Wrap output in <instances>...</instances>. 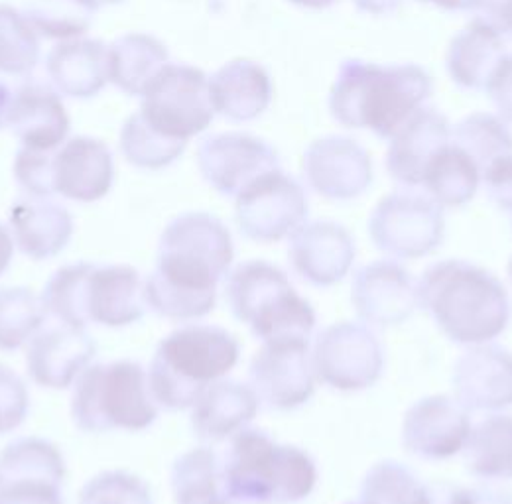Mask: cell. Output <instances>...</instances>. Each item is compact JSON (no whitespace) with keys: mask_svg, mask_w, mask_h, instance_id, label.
Here are the masks:
<instances>
[{"mask_svg":"<svg viewBox=\"0 0 512 504\" xmlns=\"http://www.w3.org/2000/svg\"><path fill=\"white\" fill-rule=\"evenodd\" d=\"M138 113L162 136L188 142L215 115L207 75L193 65L166 63L146 87Z\"/></svg>","mask_w":512,"mask_h":504,"instance_id":"9c48e42d","label":"cell"},{"mask_svg":"<svg viewBox=\"0 0 512 504\" xmlns=\"http://www.w3.org/2000/svg\"><path fill=\"white\" fill-rule=\"evenodd\" d=\"M223 495L235 504H292L316 485V467L298 447L278 445L260 430H241L219 463Z\"/></svg>","mask_w":512,"mask_h":504,"instance_id":"277c9868","label":"cell"},{"mask_svg":"<svg viewBox=\"0 0 512 504\" xmlns=\"http://www.w3.org/2000/svg\"><path fill=\"white\" fill-rule=\"evenodd\" d=\"M424 487L396 463L377 465L363 489V504H420Z\"/></svg>","mask_w":512,"mask_h":504,"instance_id":"d590c367","label":"cell"},{"mask_svg":"<svg viewBox=\"0 0 512 504\" xmlns=\"http://www.w3.org/2000/svg\"><path fill=\"white\" fill-rule=\"evenodd\" d=\"M119 2H123V0H95L97 6H103V4H119Z\"/></svg>","mask_w":512,"mask_h":504,"instance_id":"7dc6e473","label":"cell"},{"mask_svg":"<svg viewBox=\"0 0 512 504\" xmlns=\"http://www.w3.org/2000/svg\"><path fill=\"white\" fill-rule=\"evenodd\" d=\"M237 223L245 237L272 243L292 233L306 217V195L280 170L260 176L237 195Z\"/></svg>","mask_w":512,"mask_h":504,"instance_id":"8fae6325","label":"cell"},{"mask_svg":"<svg viewBox=\"0 0 512 504\" xmlns=\"http://www.w3.org/2000/svg\"><path fill=\"white\" fill-rule=\"evenodd\" d=\"M404 229L392 249L406 252V243H414V252H426L436 247L442 233V215L438 207L420 195H390L379 205L373 217V233L383 231L377 241L384 247L394 235Z\"/></svg>","mask_w":512,"mask_h":504,"instance_id":"cb8c5ba5","label":"cell"},{"mask_svg":"<svg viewBox=\"0 0 512 504\" xmlns=\"http://www.w3.org/2000/svg\"><path fill=\"white\" fill-rule=\"evenodd\" d=\"M46 71L58 93L91 99L109 83V46L101 40H67L52 48Z\"/></svg>","mask_w":512,"mask_h":504,"instance_id":"d6986e66","label":"cell"},{"mask_svg":"<svg viewBox=\"0 0 512 504\" xmlns=\"http://www.w3.org/2000/svg\"><path fill=\"white\" fill-rule=\"evenodd\" d=\"M219 461L209 447H195L180 455L170 473L176 504H229L219 493Z\"/></svg>","mask_w":512,"mask_h":504,"instance_id":"f1b7e54d","label":"cell"},{"mask_svg":"<svg viewBox=\"0 0 512 504\" xmlns=\"http://www.w3.org/2000/svg\"><path fill=\"white\" fill-rule=\"evenodd\" d=\"M10 101H12V91H10V87H8L4 81H0V128L6 125Z\"/></svg>","mask_w":512,"mask_h":504,"instance_id":"ee69618b","label":"cell"},{"mask_svg":"<svg viewBox=\"0 0 512 504\" xmlns=\"http://www.w3.org/2000/svg\"><path fill=\"white\" fill-rule=\"evenodd\" d=\"M168 63L166 46L150 34H125L109 46V81L128 97H142Z\"/></svg>","mask_w":512,"mask_h":504,"instance_id":"484cf974","label":"cell"},{"mask_svg":"<svg viewBox=\"0 0 512 504\" xmlns=\"http://www.w3.org/2000/svg\"><path fill=\"white\" fill-rule=\"evenodd\" d=\"M465 455L473 473L481 477H511L512 420L489 418L465 440Z\"/></svg>","mask_w":512,"mask_h":504,"instance_id":"4dcf8cb0","label":"cell"},{"mask_svg":"<svg viewBox=\"0 0 512 504\" xmlns=\"http://www.w3.org/2000/svg\"><path fill=\"white\" fill-rule=\"evenodd\" d=\"M451 136L477 162L483 180L512 156V136L507 126L491 115H471L455 126Z\"/></svg>","mask_w":512,"mask_h":504,"instance_id":"f546056e","label":"cell"},{"mask_svg":"<svg viewBox=\"0 0 512 504\" xmlns=\"http://www.w3.org/2000/svg\"><path fill=\"white\" fill-rule=\"evenodd\" d=\"M329 256H339L343 260H349L351 256L349 239L341 231V227L329 223H314L294 233L290 245V262L306 280H312L316 284H329L341 278L345 270L329 260Z\"/></svg>","mask_w":512,"mask_h":504,"instance_id":"4316f807","label":"cell"},{"mask_svg":"<svg viewBox=\"0 0 512 504\" xmlns=\"http://www.w3.org/2000/svg\"><path fill=\"white\" fill-rule=\"evenodd\" d=\"M192 426L201 441H223L243 430L258 412V396L251 386L233 380L209 384L192 406Z\"/></svg>","mask_w":512,"mask_h":504,"instance_id":"ffe728a7","label":"cell"},{"mask_svg":"<svg viewBox=\"0 0 512 504\" xmlns=\"http://www.w3.org/2000/svg\"><path fill=\"white\" fill-rule=\"evenodd\" d=\"M489 93H491L493 103L499 109V113L512 121V56L501 67Z\"/></svg>","mask_w":512,"mask_h":504,"instance_id":"ab89813d","label":"cell"},{"mask_svg":"<svg viewBox=\"0 0 512 504\" xmlns=\"http://www.w3.org/2000/svg\"><path fill=\"white\" fill-rule=\"evenodd\" d=\"M115 182V160L109 146L91 136H73L52 154V189L65 199L93 203Z\"/></svg>","mask_w":512,"mask_h":504,"instance_id":"9a60e30c","label":"cell"},{"mask_svg":"<svg viewBox=\"0 0 512 504\" xmlns=\"http://www.w3.org/2000/svg\"><path fill=\"white\" fill-rule=\"evenodd\" d=\"M64 477V455L52 441H10L0 453V504H64Z\"/></svg>","mask_w":512,"mask_h":504,"instance_id":"30bf717a","label":"cell"},{"mask_svg":"<svg viewBox=\"0 0 512 504\" xmlns=\"http://www.w3.org/2000/svg\"><path fill=\"white\" fill-rule=\"evenodd\" d=\"M422 296L449 337L461 343L487 341L499 335L509 317L501 284L491 274L459 262L428 270Z\"/></svg>","mask_w":512,"mask_h":504,"instance_id":"52a82bcc","label":"cell"},{"mask_svg":"<svg viewBox=\"0 0 512 504\" xmlns=\"http://www.w3.org/2000/svg\"><path fill=\"white\" fill-rule=\"evenodd\" d=\"M225 292L233 315L264 343L308 341L316 325L310 304L294 292L286 274L268 262L239 264L229 274Z\"/></svg>","mask_w":512,"mask_h":504,"instance_id":"ba28073f","label":"cell"},{"mask_svg":"<svg viewBox=\"0 0 512 504\" xmlns=\"http://www.w3.org/2000/svg\"><path fill=\"white\" fill-rule=\"evenodd\" d=\"M294 4H300V6H308V8H323V6H329L333 0H290Z\"/></svg>","mask_w":512,"mask_h":504,"instance_id":"bcb514c9","label":"cell"},{"mask_svg":"<svg viewBox=\"0 0 512 504\" xmlns=\"http://www.w3.org/2000/svg\"><path fill=\"white\" fill-rule=\"evenodd\" d=\"M361 10L373 12V14H388L400 6L402 0H355Z\"/></svg>","mask_w":512,"mask_h":504,"instance_id":"7bdbcfd3","label":"cell"},{"mask_svg":"<svg viewBox=\"0 0 512 504\" xmlns=\"http://www.w3.org/2000/svg\"><path fill=\"white\" fill-rule=\"evenodd\" d=\"M40 58L38 32L22 10L0 4V73L26 75Z\"/></svg>","mask_w":512,"mask_h":504,"instance_id":"e575fe53","label":"cell"},{"mask_svg":"<svg viewBox=\"0 0 512 504\" xmlns=\"http://www.w3.org/2000/svg\"><path fill=\"white\" fill-rule=\"evenodd\" d=\"M420 504H477L469 491L453 487H424Z\"/></svg>","mask_w":512,"mask_h":504,"instance_id":"60d3db41","label":"cell"},{"mask_svg":"<svg viewBox=\"0 0 512 504\" xmlns=\"http://www.w3.org/2000/svg\"><path fill=\"white\" fill-rule=\"evenodd\" d=\"M304 170L320 193L343 199L361 193L371 180L367 154L347 138L318 140L306 152Z\"/></svg>","mask_w":512,"mask_h":504,"instance_id":"ac0fdd59","label":"cell"},{"mask_svg":"<svg viewBox=\"0 0 512 504\" xmlns=\"http://www.w3.org/2000/svg\"><path fill=\"white\" fill-rule=\"evenodd\" d=\"M467 436V416L448 398L424 400L406 420V443L410 451L428 457L455 453Z\"/></svg>","mask_w":512,"mask_h":504,"instance_id":"d4e9b609","label":"cell"},{"mask_svg":"<svg viewBox=\"0 0 512 504\" xmlns=\"http://www.w3.org/2000/svg\"><path fill=\"white\" fill-rule=\"evenodd\" d=\"M481 178L477 162L449 136L448 144L430 162L422 184L438 201L459 205L473 197Z\"/></svg>","mask_w":512,"mask_h":504,"instance_id":"83f0119b","label":"cell"},{"mask_svg":"<svg viewBox=\"0 0 512 504\" xmlns=\"http://www.w3.org/2000/svg\"><path fill=\"white\" fill-rule=\"evenodd\" d=\"M253 390L268 408L290 410L304 404L314 382L308 363V341H270L253 359Z\"/></svg>","mask_w":512,"mask_h":504,"instance_id":"5bb4252c","label":"cell"},{"mask_svg":"<svg viewBox=\"0 0 512 504\" xmlns=\"http://www.w3.org/2000/svg\"><path fill=\"white\" fill-rule=\"evenodd\" d=\"M30 410V396L24 380L10 367L0 365V436L18 430Z\"/></svg>","mask_w":512,"mask_h":504,"instance_id":"f35d334b","label":"cell"},{"mask_svg":"<svg viewBox=\"0 0 512 504\" xmlns=\"http://www.w3.org/2000/svg\"><path fill=\"white\" fill-rule=\"evenodd\" d=\"M509 58L503 36L477 20L453 38L448 52V71L461 87L489 91Z\"/></svg>","mask_w":512,"mask_h":504,"instance_id":"603a6c76","label":"cell"},{"mask_svg":"<svg viewBox=\"0 0 512 504\" xmlns=\"http://www.w3.org/2000/svg\"><path fill=\"white\" fill-rule=\"evenodd\" d=\"M42 298L22 286L0 288V351H16L44 325Z\"/></svg>","mask_w":512,"mask_h":504,"instance_id":"836d02e7","label":"cell"},{"mask_svg":"<svg viewBox=\"0 0 512 504\" xmlns=\"http://www.w3.org/2000/svg\"><path fill=\"white\" fill-rule=\"evenodd\" d=\"M119 146L128 164L142 170H162L184 154L188 142L162 136L152 126L146 125L140 113H134L123 125Z\"/></svg>","mask_w":512,"mask_h":504,"instance_id":"d6a6232c","label":"cell"},{"mask_svg":"<svg viewBox=\"0 0 512 504\" xmlns=\"http://www.w3.org/2000/svg\"><path fill=\"white\" fill-rule=\"evenodd\" d=\"M97 8L95 0H26L22 14L44 38L67 40L89 30Z\"/></svg>","mask_w":512,"mask_h":504,"instance_id":"1f68e13d","label":"cell"},{"mask_svg":"<svg viewBox=\"0 0 512 504\" xmlns=\"http://www.w3.org/2000/svg\"><path fill=\"white\" fill-rule=\"evenodd\" d=\"M430 77L416 65L345 62L331 91V113L341 125L394 138L428 99Z\"/></svg>","mask_w":512,"mask_h":504,"instance_id":"7a4b0ae2","label":"cell"},{"mask_svg":"<svg viewBox=\"0 0 512 504\" xmlns=\"http://www.w3.org/2000/svg\"><path fill=\"white\" fill-rule=\"evenodd\" d=\"M449 136L451 130L440 113L420 109L394 136L388 152L390 174L408 186L422 184L430 162L448 144Z\"/></svg>","mask_w":512,"mask_h":504,"instance_id":"7402d4cb","label":"cell"},{"mask_svg":"<svg viewBox=\"0 0 512 504\" xmlns=\"http://www.w3.org/2000/svg\"><path fill=\"white\" fill-rule=\"evenodd\" d=\"M40 298L52 319L75 327H125L146 314L144 282L128 264H67L52 274Z\"/></svg>","mask_w":512,"mask_h":504,"instance_id":"3957f363","label":"cell"},{"mask_svg":"<svg viewBox=\"0 0 512 504\" xmlns=\"http://www.w3.org/2000/svg\"><path fill=\"white\" fill-rule=\"evenodd\" d=\"M237 339L217 325L192 323L166 335L150 363L148 384L154 402L182 412L201 392L239 363Z\"/></svg>","mask_w":512,"mask_h":504,"instance_id":"5b68a950","label":"cell"},{"mask_svg":"<svg viewBox=\"0 0 512 504\" xmlns=\"http://www.w3.org/2000/svg\"><path fill=\"white\" fill-rule=\"evenodd\" d=\"M511 274H512V262H511Z\"/></svg>","mask_w":512,"mask_h":504,"instance_id":"c3c4849f","label":"cell"},{"mask_svg":"<svg viewBox=\"0 0 512 504\" xmlns=\"http://www.w3.org/2000/svg\"><path fill=\"white\" fill-rule=\"evenodd\" d=\"M6 126L22 146L34 150L60 148L71 128L60 93L36 81L12 93Z\"/></svg>","mask_w":512,"mask_h":504,"instance_id":"2e32d148","label":"cell"},{"mask_svg":"<svg viewBox=\"0 0 512 504\" xmlns=\"http://www.w3.org/2000/svg\"><path fill=\"white\" fill-rule=\"evenodd\" d=\"M79 504H152L150 487L127 471H105L85 483Z\"/></svg>","mask_w":512,"mask_h":504,"instance_id":"8d00e7d4","label":"cell"},{"mask_svg":"<svg viewBox=\"0 0 512 504\" xmlns=\"http://www.w3.org/2000/svg\"><path fill=\"white\" fill-rule=\"evenodd\" d=\"M209 97L215 113L245 123L266 111L272 99V83L258 63L235 60L209 77Z\"/></svg>","mask_w":512,"mask_h":504,"instance_id":"44dd1931","label":"cell"},{"mask_svg":"<svg viewBox=\"0 0 512 504\" xmlns=\"http://www.w3.org/2000/svg\"><path fill=\"white\" fill-rule=\"evenodd\" d=\"M235 249L229 229L209 213H184L164 229L156 266L144 282L146 306L172 321L211 314L217 284L229 272Z\"/></svg>","mask_w":512,"mask_h":504,"instance_id":"6da1fadb","label":"cell"},{"mask_svg":"<svg viewBox=\"0 0 512 504\" xmlns=\"http://www.w3.org/2000/svg\"><path fill=\"white\" fill-rule=\"evenodd\" d=\"M197 164L211 188L227 197H237L260 176L278 170V154L256 136L223 132L199 142Z\"/></svg>","mask_w":512,"mask_h":504,"instance_id":"7c38bea8","label":"cell"},{"mask_svg":"<svg viewBox=\"0 0 512 504\" xmlns=\"http://www.w3.org/2000/svg\"><path fill=\"white\" fill-rule=\"evenodd\" d=\"M8 227L18 251L32 260H48L60 254L73 235V219L64 205L34 195L14 201Z\"/></svg>","mask_w":512,"mask_h":504,"instance_id":"e0dca14e","label":"cell"},{"mask_svg":"<svg viewBox=\"0 0 512 504\" xmlns=\"http://www.w3.org/2000/svg\"><path fill=\"white\" fill-rule=\"evenodd\" d=\"M12 254H14V241H12V235L6 227L0 225V276L6 272V268L10 266V260H12Z\"/></svg>","mask_w":512,"mask_h":504,"instance_id":"b9f144b4","label":"cell"},{"mask_svg":"<svg viewBox=\"0 0 512 504\" xmlns=\"http://www.w3.org/2000/svg\"><path fill=\"white\" fill-rule=\"evenodd\" d=\"M52 154L54 150H34L22 146L14 158V178L26 195L52 197Z\"/></svg>","mask_w":512,"mask_h":504,"instance_id":"74e56055","label":"cell"},{"mask_svg":"<svg viewBox=\"0 0 512 504\" xmlns=\"http://www.w3.org/2000/svg\"><path fill=\"white\" fill-rule=\"evenodd\" d=\"M426 2H434L442 8H448V10H465V8H475L477 0H426Z\"/></svg>","mask_w":512,"mask_h":504,"instance_id":"f6af8a7d","label":"cell"},{"mask_svg":"<svg viewBox=\"0 0 512 504\" xmlns=\"http://www.w3.org/2000/svg\"><path fill=\"white\" fill-rule=\"evenodd\" d=\"M69 410L73 424L87 434L140 432L158 418L148 373L136 361L87 367L73 384Z\"/></svg>","mask_w":512,"mask_h":504,"instance_id":"8992f818","label":"cell"},{"mask_svg":"<svg viewBox=\"0 0 512 504\" xmlns=\"http://www.w3.org/2000/svg\"><path fill=\"white\" fill-rule=\"evenodd\" d=\"M95 355L97 345L85 327L50 317L28 341L26 369L36 384L62 390L77 380Z\"/></svg>","mask_w":512,"mask_h":504,"instance_id":"4fadbf2b","label":"cell"}]
</instances>
